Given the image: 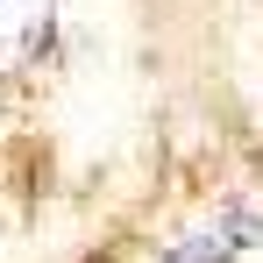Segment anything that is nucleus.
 I'll use <instances>...</instances> for the list:
<instances>
[{"mask_svg": "<svg viewBox=\"0 0 263 263\" xmlns=\"http://www.w3.org/2000/svg\"><path fill=\"white\" fill-rule=\"evenodd\" d=\"M249 235H256V220H249V214H228L220 228L192 235V242H185V249H171L164 263H228V256H242V249H249Z\"/></svg>", "mask_w": 263, "mask_h": 263, "instance_id": "f03ea898", "label": "nucleus"}, {"mask_svg": "<svg viewBox=\"0 0 263 263\" xmlns=\"http://www.w3.org/2000/svg\"><path fill=\"white\" fill-rule=\"evenodd\" d=\"M50 43V0H0V71H22Z\"/></svg>", "mask_w": 263, "mask_h": 263, "instance_id": "f257e3e1", "label": "nucleus"}]
</instances>
